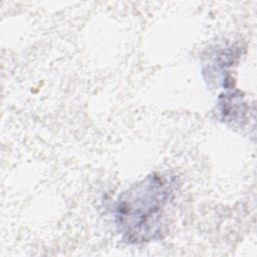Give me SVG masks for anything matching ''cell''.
Wrapping results in <instances>:
<instances>
[{
    "label": "cell",
    "mask_w": 257,
    "mask_h": 257,
    "mask_svg": "<svg viewBox=\"0 0 257 257\" xmlns=\"http://www.w3.org/2000/svg\"><path fill=\"white\" fill-rule=\"evenodd\" d=\"M173 197L172 181L156 173L124 191L115 206V221L122 238L128 243L160 238Z\"/></svg>",
    "instance_id": "1"
}]
</instances>
